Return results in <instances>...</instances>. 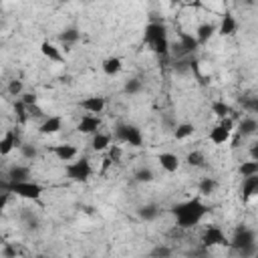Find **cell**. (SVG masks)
<instances>
[{
  "instance_id": "6da1fadb",
  "label": "cell",
  "mask_w": 258,
  "mask_h": 258,
  "mask_svg": "<svg viewBox=\"0 0 258 258\" xmlns=\"http://www.w3.org/2000/svg\"><path fill=\"white\" fill-rule=\"evenodd\" d=\"M208 206L202 204L200 198H191L185 202H179L171 208V214L175 216V222L179 228H194L202 222V218L208 214Z\"/></svg>"
},
{
  "instance_id": "7a4b0ae2",
  "label": "cell",
  "mask_w": 258,
  "mask_h": 258,
  "mask_svg": "<svg viewBox=\"0 0 258 258\" xmlns=\"http://www.w3.org/2000/svg\"><path fill=\"white\" fill-rule=\"evenodd\" d=\"M143 40L151 46L153 52L161 54V56H167L169 54V40H167V28L163 24V20H151L147 26H145V34H143Z\"/></svg>"
},
{
  "instance_id": "3957f363",
  "label": "cell",
  "mask_w": 258,
  "mask_h": 258,
  "mask_svg": "<svg viewBox=\"0 0 258 258\" xmlns=\"http://www.w3.org/2000/svg\"><path fill=\"white\" fill-rule=\"evenodd\" d=\"M177 38H179V42H173V44L169 42V54H173L177 60L194 54L200 48V44H198V40H196L194 34H187V32L179 30L177 32Z\"/></svg>"
},
{
  "instance_id": "277c9868",
  "label": "cell",
  "mask_w": 258,
  "mask_h": 258,
  "mask_svg": "<svg viewBox=\"0 0 258 258\" xmlns=\"http://www.w3.org/2000/svg\"><path fill=\"white\" fill-rule=\"evenodd\" d=\"M6 191L8 194H16L18 198H24V200H38L44 191V187L36 181H8L6 183Z\"/></svg>"
},
{
  "instance_id": "5b68a950",
  "label": "cell",
  "mask_w": 258,
  "mask_h": 258,
  "mask_svg": "<svg viewBox=\"0 0 258 258\" xmlns=\"http://www.w3.org/2000/svg\"><path fill=\"white\" fill-rule=\"evenodd\" d=\"M115 137H117L121 143L131 145V147H141V145H143V135H141V131H139L135 125H131V123H119V125L115 127Z\"/></svg>"
},
{
  "instance_id": "8992f818",
  "label": "cell",
  "mask_w": 258,
  "mask_h": 258,
  "mask_svg": "<svg viewBox=\"0 0 258 258\" xmlns=\"http://www.w3.org/2000/svg\"><path fill=\"white\" fill-rule=\"evenodd\" d=\"M64 171H67V177L69 179H73V181H89V177H91V173H93V167H91V163H89V159L87 157H81V159H77V161H73V163H67L64 165Z\"/></svg>"
},
{
  "instance_id": "52a82bcc",
  "label": "cell",
  "mask_w": 258,
  "mask_h": 258,
  "mask_svg": "<svg viewBox=\"0 0 258 258\" xmlns=\"http://www.w3.org/2000/svg\"><path fill=\"white\" fill-rule=\"evenodd\" d=\"M202 244H204V248H212V246H226V248H230L228 236L218 226H208L202 232Z\"/></svg>"
},
{
  "instance_id": "ba28073f",
  "label": "cell",
  "mask_w": 258,
  "mask_h": 258,
  "mask_svg": "<svg viewBox=\"0 0 258 258\" xmlns=\"http://www.w3.org/2000/svg\"><path fill=\"white\" fill-rule=\"evenodd\" d=\"M250 244H256V232L250 230V228H246V226L236 228V234H234V238L230 240V248L242 250V248H246V246H250Z\"/></svg>"
},
{
  "instance_id": "9c48e42d",
  "label": "cell",
  "mask_w": 258,
  "mask_h": 258,
  "mask_svg": "<svg viewBox=\"0 0 258 258\" xmlns=\"http://www.w3.org/2000/svg\"><path fill=\"white\" fill-rule=\"evenodd\" d=\"M105 105H107V101L101 95H93V97H87L81 101V109H85L87 115H99L105 109Z\"/></svg>"
},
{
  "instance_id": "30bf717a",
  "label": "cell",
  "mask_w": 258,
  "mask_h": 258,
  "mask_svg": "<svg viewBox=\"0 0 258 258\" xmlns=\"http://www.w3.org/2000/svg\"><path fill=\"white\" fill-rule=\"evenodd\" d=\"M99 127H101V117L99 115H83L79 125H77V129L85 135H95L99 131Z\"/></svg>"
},
{
  "instance_id": "8fae6325",
  "label": "cell",
  "mask_w": 258,
  "mask_h": 258,
  "mask_svg": "<svg viewBox=\"0 0 258 258\" xmlns=\"http://www.w3.org/2000/svg\"><path fill=\"white\" fill-rule=\"evenodd\" d=\"M62 129V117L58 115H50V117H44V121L38 125V131L42 135H54Z\"/></svg>"
},
{
  "instance_id": "7c38bea8",
  "label": "cell",
  "mask_w": 258,
  "mask_h": 258,
  "mask_svg": "<svg viewBox=\"0 0 258 258\" xmlns=\"http://www.w3.org/2000/svg\"><path fill=\"white\" fill-rule=\"evenodd\" d=\"M50 151L54 153V157L58 161H71L73 157H77V147L71 143H60V145H52Z\"/></svg>"
},
{
  "instance_id": "4fadbf2b",
  "label": "cell",
  "mask_w": 258,
  "mask_h": 258,
  "mask_svg": "<svg viewBox=\"0 0 258 258\" xmlns=\"http://www.w3.org/2000/svg\"><path fill=\"white\" fill-rule=\"evenodd\" d=\"M157 161H159L161 169H165L167 173H173V171L179 169V157H177L175 153H169V151L159 153V155H157Z\"/></svg>"
},
{
  "instance_id": "5bb4252c",
  "label": "cell",
  "mask_w": 258,
  "mask_h": 258,
  "mask_svg": "<svg viewBox=\"0 0 258 258\" xmlns=\"http://www.w3.org/2000/svg\"><path fill=\"white\" fill-rule=\"evenodd\" d=\"M236 28H238V22H236L234 14L226 12V14L222 16V22H220V26H218V32H220L222 36H232V34L236 32Z\"/></svg>"
},
{
  "instance_id": "9a60e30c",
  "label": "cell",
  "mask_w": 258,
  "mask_h": 258,
  "mask_svg": "<svg viewBox=\"0 0 258 258\" xmlns=\"http://www.w3.org/2000/svg\"><path fill=\"white\" fill-rule=\"evenodd\" d=\"M40 52H42L48 60H52V62H64V56H62L60 48H58V46H54V44H52V42H48V40H44V42L40 44Z\"/></svg>"
},
{
  "instance_id": "2e32d148",
  "label": "cell",
  "mask_w": 258,
  "mask_h": 258,
  "mask_svg": "<svg viewBox=\"0 0 258 258\" xmlns=\"http://www.w3.org/2000/svg\"><path fill=\"white\" fill-rule=\"evenodd\" d=\"M230 135H232V131H228L226 127H222L220 123L210 131V141L214 143V145H224V143H228L230 141Z\"/></svg>"
},
{
  "instance_id": "e0dca14e",
  "label": "cell",
  "mask_w": 258,
  "mask_h": 258,
  "mask_svg": "<svg viewBox=\"0 0 258 258\" xmlns=\"http://www.w3.org/2000/svg\"><path fill=\"white\" fill-rule=\"evenodd\" d=\"M214 32H216V26H214L212 22H204V24H200L198 30H196V40H198V44H200V46L206 44V42L214 36Z\"/></svg>"
},
{
  "instance_id": "ac0fdd59",
  "label": "cell",
  "mask_w": 258,
  "mask_h": 258,
  "mask_svg": "<svg viewBox=\"0 0 258 258\" xmlns=\"http://www.w3.org/2000/svg\"><path fill=\"white\" fill-rule=\"evenodd\" d=\"M103 73L105 75H109V77H115V75H119L121 73V69H123V60L119 58V56H109V58H105L103 60Z\"/></svg>"
},
{
  "instance_id": "d6986e66",
  "label": "cell",
  "mask_w": 258,
  "mask_h": 258,
  "mask_svg": "<svg viewBox=\"0 0 258 258\" xmlns=\"http://www.w3.org/2000/svg\"><path fill=\"white\" fill-rule=\"evenodd\" d=\"M16 145H18V139H16L14 131H6L0 137V155H8Z\"/></svg>"
},
{
  "instance_id": "ffe728a7",
  "label": "cell",
  "mask_w": 258,
  "mask_h": 258,
  "mask_svg": "<svg viewBox=\"0 0 258 258\" xmlns=\"http://www.w3.org/2000/svg\"><path fill=\"white\" fill-rule=\"evenodd\" d=\"M8 177H10V181H28L30 167H26V165H12L8 169Z\"/></svg>"
},
{
  "instance_id": "44dd1931",
  "label": "cell",
  "mask_w": 258,
  "mask_h": 258,
  "mask_svg": "<svg viewBox=\"0 0 258 258\" xmlns=\"http://www.w3.org/2000/svg\"><path fill=\"white\" fill-rule=\"evenodd\" d=\"M109 145H111V135H107V133L97 131L91 139V147L95 151H105V149H109Z\"/></svg>"
},
{
  "instance_id": "7402d4cb",
  "label": "cell",
  "mask_w": 258,
  "mask_h": 258,
  "mask_svg": "<svg viewBox=\"0 0 258 258\" xmlns=\"http://www.w3.org/2000/svg\"><path fill=\"white\" fill-rule=\"evenodd\" d=\"M256 191H258V175L244 177V181H242V194H244V200L252 198Z\"/></svg>"
},
{
  "instance_id": "603a6c76",
  "label": "cell",
  "mask_w": 258,
  "mask_h": 258,
  "mask_svg": "<svg viewBox=\"0 0 258 258\" xmlns=\"http://www.w3.org/2000/svg\"><path fill=\"white\" fill-rule=\"evenodd\" d=\"M256 129H258V123H256V119H252V117L242 119V121H240V127H238V131H240L242 137H250V135H254Z\"/></svg>"
},
{
  "instance_id": "cb8c5ba5",
  "label": "cell",
  "mask_w": 258,
  "mask_h": 258,
  "mask_svg": "<svg viewBox=\"0 0 258 258\" xmlns=\"http://www.w3.org/2000/svg\"><path fill=\"white\" fill-rule=\"evenodd\" d=\"M157 216H159V208H157L155 204H145V206L139 208V218L145 220V222H151V220H155Z\"/></svg>"
},
{
  "instance_id": "d4e9b609",
  "label": "cell",
  "mask_w": 258,
  "mask_h": 258,
  "mask_svg": "<svg viewBox=\"0 0 258 258\" xmlns=\"http://www.w3.org/2000/svg\"><path fill=\"white\" fill-rule=\"evenodd\" d=\"M58 38H60V42H62V44H75V42L81 38V32H79V28H75V26H73V28H67L64 32H60V36H58Z\"/></svg>"
},
{
  "instance_id": "484cf974",
  "label": "cell",
  "mask_w": 258,
  "mask_h": 258,
  "mask_svg": "<svg viewBox=\"0 0 258 258\" xmlns=\"http://www.w3.org/2000/svg\"><path fill=\"white\" fill-rule=\"evenodd\" d=\"M194 133V125L191 123H177L175 127H173V137L175 139H185V137H189Z\"/></svg>"
},
{
  "instance_id": "4316f807",
  "label": "cell",
  "mask_w": 258,
  "mask_h": 258,
  "mask_svg": "<svg viewBox=\"0 0 258 258\" xmlns=\"http://www.w3.org/2000/svg\"><path fill=\"white\" fill-rule=\"evenodd\" d=\"M212 111H214V113H216V117H220V119L230 117V113H232L230 105H228V103H224V101H214V103H212Z\"/></svg>"
},
{
  "instance_id": "83f0119b",
  "label": "cell",
  "mask_w": 258,
  "mask_h": 258,
  "mask_svg": "<svg viewBox=\"0 0 258 258\" xmlns=\"http://www.w3.org/2000/svg\"><path fill=\"white\" fill-rule=\"evenodd\" d=\"M242 177H250V175H258V161H244L238 167Z\"/></svg>"
},
{
  "instance_id": "f1b7e54d",
  "label": "cell",
  "mask_w": 258,
  "mask_h": 258,
  "mask_svg": "<svg viewBox=\"0 0 258 258\" xmlns=\"http://www.w3.org/2000/svg\"><path fill=\"white\" fill-rule=\"evenodd\" d=\"M185 161L191 165V167H206V157L202 155V151H189Z\"/></svg>"
},
{
  "instance_id": "f546056e",
  "label": "cell",
  "mask_w": 258,
  "mask_h": 258,
  "mask_svg": "<svg viewBox=\"0 0 258 258\" xmlns=\"http://www.w3.org/2000/svg\"><path fill=\"white\" fill-rule=\"evenodd\" d=\"M216 187H218V181H216L214 177H204V179L200 181V194H202V196H210V194H214Z\"/></svg>"
},
{
  "instance_id": "4dcf8cb0",
  "label": "cell",
  "mask_w": 258,
  "mask_h": 258,
  "mask_svg": "<svg viewBox=\"0 0 258 258\" xmlns=\"http://www.w3.org/2000/svg\"><path fill=\"white\" fill-rule=\"evenodd\" d=\"M171 248L169 246H165V244H159V246H155L151 252H149V258H171Z\"/></svg>"
},
{
  "instance_id": "1f68e13d",
  "label": "cell",
  "mask_w": 258,
  "mask_h": 258,
  "mask_svg": "<svg viewBox=\"0 0 258 258\" xmlns=\"http://www.w3.org/2000/svg\"><path fill=\"white\" fill-rule=\"evenodd\" d=\"M123 91H125L127 95H137V93H141V91H143V85H141V81H139V79H129V81L125 83Z\"/></svg>"
},
{
  "instance_id": "d6a6232c",
  "label": "cell",
  "mask_w": 258,
  "mask_h": 258,
  "mask_svg": "<svg viewBox=\"0 0 258 258\" xmlns=\"http://www.w3.org/2000/svg\"><path fill=\"white\" fill-rule=\"evenodd\" d=\"M153 171L149 169V167H139L137 171H135V179L137 181H141V183H149V181H153Z\"/></svg>"
},
{
  "instance_id": "836d02e7",
  "label": "cell",
  "mask_w": 258,
  "mask_h": 258,
  "mask_svg": "<svg viewBox=\"0 0 258 258\" xmlns=\"http://www.w3.org/2000/svg\"><path fill=\"white\" fill-rule=\"evenodd\" d=\"M22 89H24V87H22V81H16V79H14V81L8 83V93H10L12 97H20V95H22Z\"/></svg>"
},
{
  "instance_id": "e575fe53",
  "label": "cell",
  "mask_w": 258,
  "mask_h": 258,
  "mask_svg": "<svg viewBox=\"0 0 258 258\" xmlns=\"http://www.w3.org/2000/svg\"><path fill=\"white\" fill-rule=\"evenodd\" d=\"M14 113H16V117H18V121H20V123H26L28 113H26V107H24L20 101H16V103H14Z\"/></svg>"
},
{
  "instance_id": "d590c367",
  "label": "cell",
  "mask_w": 258,
  "mask_h": 258,
  "mask_svg": "<svg viewBox=\"0 0 258 258\" xmlns=\"http://www.w3.org/2000/svg\"><path fill=\"white\" fill-rule=\"evenodd\" d=\"M20 151H22V155H24L26 159H34V157L38 155V151H36V147H34V145H28V143H24V145H20Z\"/></svg>"
},
{
  "instance_id": "8d00e7d4",
  "label": "cell",
  "mask_w": 258,
  "mask_h": 258,
  "mask_svg": "<svg viewBox=\"0 0 258 258\" xmlns=\"http://www.w3.org/2000/svg\"><path fill=\"white\" fill-rule=\"evenodd\" d=\"M20 103H22L24 107H30V105H36L38 101H36V95H34V93H22Z\"/></svg>"
},
{
  "instance_id": "74e56055",
  "label": "cell",
  "mask_w": 258,
  "mask_h": 258,
  "mask_svg": "<svg viewBox=\"0 0 258 258\" xmlns=\"http://www.w3.org/2000/svg\"><path fill=\"white\" fill-rule=\"evenodd\" d=\"M26 113H28V117H44V111L38 107V103H36V105L26 107Z\"/></svg>"
},
{
  "instance_id": "f35d334b",
  "label": "cell",
  "mask_w": 258,
  "mask_h": 258,
  "mask_svg": "<svg viewBox=\"0 0 258 258\" xmlns=\"http://www.w3.org/2000/svg\"><path fill=\"white\" fill-rule=\"evenodd\" d=\"M109 159H111L113 163H117V161L121 159V147H119V145L109 147Z\"/></svg>"
},
{
  "instance_id": "ab89813d",
  "label": "cell",
  "mask_w": 258,
  "mask_h": 258,
  "mask_svg": "<svg viewBox=\"0 0 258 258\" xmlns=\"http://www.w3.org/2000/svg\"><path fill=\"white\" fill-rule=\"evenodd\" d=\"M238 252H240L242 258H252V256L256 254V244H250V246H246V248H242V250H238Z\"/></svg>"
},
{
  "instance_id": "60d3db41",
  "label": "cell",
  "mask_w": 258,
  "mask_h": 258,
  "mask_svg": "<svg viewBox=\"0 0 258 258\" xmlns=\"http://www.w3.org/2000/svg\"><path fill=\"white\" fill-rule=\"evenodd\" d=\"M16 248L12 246V244H4V248H2V256L4 258H16Z\"/></svg>"
},
{
  "instance_id": "b9f144b4",
  "label": "cell",
  "mask_w": 258,
  "mask_h": 258,
  "mask_svg": "<svg viewBox=\"0 0 258 258\" xmlns=\"http://www.w3.org/2000/svg\"><path fill=\"white\" fill-rule=\"evenodd\" d=\"M220 125L226 127L228 131H232V129H234V119H232V117H224V119H220Z\"/></svg>"
},
{
  "instance_id": "7bdbcfd3",
  "label": "cell",
  "mask_w": 258,
  "mask_h": 258,
  "mask_svg": "<svg viewBox=\"0 0 258 258\" xmlns=\"http://www.w3.org/2000/svg\"><path fill=\"white\" fill-rule=\"evenodd\" d=\"M250 161H258V143L256 141L250 145Z\"/></svg>"
},
{
  "instance_id": "ee69618b",
  "label": "cell",
  "mask_w": 258,
  "mask_h": 258,
  "mask_svg": "<svg viewBox=\"0 0 258 258\" xmlns=\"http://www.w3.org/2000/svg\"><path fill=\"white\" fill-rule=\"evenodd\" d=\"M8 191H4V194H0V214L4 212V208H6V204H8Z\"/></svg>"
},
{
  "instance_id": "f6af8a7d",
  "label": "cell",
  "mask_w": 258,
  "mask_h": 258,
  "mask_svg": "<svg viewBox=\"0 0 258 258\" xmlns=\"http://www.w3.org/2000/svg\"><path fill=\"white\" fill-rule=\"evenodd\" d=\"M111 163H113V161H111L109 157H105V159H103V171H105V169H107V167H109Z\"/></svg>"
},
{
  "instance_id": "bcb514c9",
  "label": "cell",
  "mask_w": 258,
  "mask_h": 258,
  "mask_svg": "<svg viewBox=\"0 0 258 258\" xmlns=\"http://www.w3.org/2000/svg\"><path fill=\"white\" fill-rule=\"evenodd\" d=\"M34 258H48V256H44V254H38V256H34Z\"/></svg>"
}]
</instances>
